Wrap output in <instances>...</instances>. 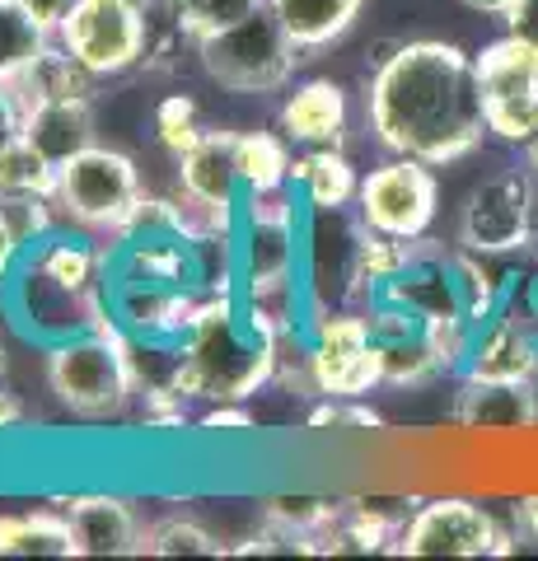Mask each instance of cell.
Here are the masks:
<instances>
[{"label":"cell","instance_id":"obj_1","mask_svg":"<svg viewBox=\"0 0 538 561\" xmlns=\"http://www.w3.org/2000/svg\"><path fill=\"white\" fill-rule=\"evenodd\" d=\"M366 117L389 154H412L436 169L473 154L488 136L473 57L440 38L398 43L389 57H375Z\"/></svg>","mask_w":538,"mask_h":561},{"label":"cell","instance_id":"obj_2","mask_svg":"<svg viewBox=\"0 0 538 561\" xmlns=\"http://www.w3.org/2000/svg\"><path fill=\"white\" fill-rule=\"evenodd\" d=\"M108 267V249H94L90 239L43 234L24 249L5 286L14 319L24 323L28 337L47 346L76 337V332H94L103 319H113Z\"/></svg>","mask_w":538,"mask_h":561},{"label":"cell","instance_id":"obj_3","mask_svg":"<svg viewBox=\"0 0 538 561\" xmlns=\"http://www.w3.org/2000/svg\"><path fill=\"white\" fill-rule=\"evenodd\" d=\"M282 365V342L267 337L230 290H216L197 305V319L179 346V360L169 370V383L183 398L202 402H244L267 379H276Z\"/></svg>","mask_w":538,"mask_h":561},{"label":"cell","instance_id":"obj_4","mask_svg":"<svg viewBox=\"0 0 538 561\" xmlns=\"http://www.w3.org/2000/svg\"><path fill=\"white\" fill-rule=\"evenodd\" d=\"M136 383L141 375L131 360V337L117 319H103L94 332H76L47 346V389L66 412L84 421L117 416L136 398Z\"/></svg>","mask_w":538,"mask_h":561},{"label":"cell","instance_id":"obj_5","mask_svg":"<svg viewBox=\"0 0 538 561\" xmlns=\"http://www.w3.org/2000/svg\"><path fill=\"white\" fill-rule=\"evenodd\" d=\"M202 70L220 90L230 94H272L295 76V66L305 61L300 43L286 33L272 5H257L239 24L211 33L197 43Z\"/></svg>","mask_w":538,"mask_h":561},{"label":"cell","instance_id":"obj_6","mask_svg":"<svg viewBox=\"0 0 538 561\" xmlns=\"http://www.w3.org/2000/svg\"><path fill=\"white\" fill-rule=\"evenodd\" d=\"M141 169L131 154L113 146H94L71 154L66 164H57V210L71 225L90 234H127V225L141 206Z\"/></svg>","mask_w":538,"mask_h":561},{"label":"cell","instance_id":"obj_7","mask_svg":"<svg viewBox=\"0 0 538 561\" xmlns=\"http://www.w3.org/2000/svg\"><path fill=\"white\" fill-rule=\"evenodd\" d=\"M488 131L511 146H538V47L519 33L488 43L473 57Z\"/></svg>","mask_w":538,"mask_h":561},{"label":"cell","instance_id":"obj_8","mask_svg":"<svg viewBox=\"0 0 538 561\" xmlns=\"http://www.w3.org/2000/svg\"><path fill=\"white\" fill-rule=\"evenodd\" d=\"M305 383L323 398H366L385 383V351L366 313H319L305 351Z\"/></svg>","mask_w":538,"mask_h":561},{"label":"cell","instance_id":"obj_9","mask_svg":"<svg viewBox=\"0 0 538 561\" xmlns=\"http://www.w3.org/2000/svg\"><path fill=\"white\" fill-rule=\"evenodd\" d=\"M57 43L90 70L108 80L146 61L150 47V14L127 0H76L57 28Z\"/></svg>","mask_w":538,"mask_h":561},{"label":"cell","instance_id":"obj_10","mask_svg":"<svg viewBox=\"0 0 538 561\" xmlns=\"http://www.w3.org/2000/svg\"><path fill=\"white\" fill-rule=\"evenodd\" d=\"M534 243V173L501 169L468 192L459 210V249L482 257H515Z\"/></svg>","mask_w":538,"mask_h":561},{"label":"cell","instance_id":"obj_11","mask_svg":"<svg viewBox=\"0 0 538 561\" xmlns=\"http://www.w3.org/2000/svg\"><path fill=\"white\" fill-rule=\"evenodd\" d=\"M356 210H360V225H370L379 234L426 239L431 220H436V210H440L436 164L412 160V154H393V160H385L360 179Z\"/></svg>","mask_w":538,"mask_h":561},{"label":"cell","instance_id":"obj_12","mask_svg":"<svg viewBox=\"0 0 538 561\" xmlns=\"http://www.w3.org/2000/svg\"><path fill=\"white\" fill-rule=\"evenodd\" d=\"M393 557H511L515 534L473 501H426L393 538Z\"/></svg>","mask_w":538,"mask_h":561},{"label":"cell","instance_id":"obj_13","mask_svg":"<svg viewBox=\"0 0 538 561\" xmlns=\"http://www.w3.org/2000/svg\"><path fill=\"white\" fill-rule=\"evenodd\" d=\"M197 295L193 290H169V286H123L113 280V319L123 323L131 342L146 346H183L187 328L197 319Z\"/></svg>","mask_w":538,"mask_h":561},{"label":"cell","instance_id":"obj_14","mask_svg":"<svg viewBox=\"0 0 538 561\" xmlns=\"http://www.w3.org/2000/svg\"><path fill=\"white\" fill-rule=\"evenodd\" d=\"M113 280L123 286H169L193 290L197 280V243L173 230H136L113 257Z\"/></svg>","mask_w":538,"mask_h":561},{"label":"cell","instance_id":"obj_15","mask_svg":"<svg viewBox=\"0 0 538 561\" xmlns=\"http://www.w3.org/2000/svg\"><path fill=\"white\" fill-rule=\"evenodd\" d=\"M455 426L463 431H534L538 379H463L455 393Z\"/></svg>","mask_w":538,"mask_h":561},{"label":"cell","instance_id":"obj_16","mask_svg":"<svg viewBox=\"0 0 538 561\" xmlns=\"http://www.w3.org/2000/svg\"><path fill=\"white\" fill-rule=\"evenodd\" d=\"M463 379H538V337L519 319V309H496L488 323L473 332Z\"/></svg>","mask_w":538,"mask_h":561},{"label":"cell","instance_id":"obj_17","mask_svg":"<svg viewBox=\"0 0 538 561\" xmlns=\"http://www.w3.org/2000/svg\"><path fill=\"white\" fill-rule=\"evenodd\" d=\"M239 187H244V173H239V131H206L179 160V192H187L202 206L234 216Z\"/></svg>","mask_w":538,"mask_h":561},{"label":"cell","instance_id":"obj_18","mask_svg":"<svg viewBox=\"0 0 538 561\" xmlns=\"http://www.w3.org/2000/svg\"><path fill=\"white\" fill-rule=\"evenodd\" d=\"M80 538V557H141V519L117 496H71L61 501Z\"/></svg>","mask_w":538,"mask_h":561},{"label":"cell","instance_id":"obj_19","mask_svg":"<svg viewBox=\"0 0 538 561\" xmlns=\"http://www.w3.org/2000/svg\"><path fill=\"white\" fill-rule=\"evenodd\" d=\"M33 146H38L51 164H66L71 154L90 150L99 131H94V99L90 94H66V99H43L24 108V127H20Z\"/></svg>","mask_w":538,"mask_h":561},{"label":"cell","instance_id":"obj_20","mask_svg":"<svg viewBox=\"0 0 538 561\" xmlns=\"http://www.w3.org/2000/svg\"><path fill=\"white\" fill-rule=\"evenodd\" d=\"M276 127L286 140L314 150V146H342L346 136V94L333 80H305L295 94H286Z\"/></svg>","mask_w":538,"mask_h":561},{"label":"cell","instance_id":"obj_21","mask_svg":"<svg viewBox=\"0 0 538 561\" xmlns=\"http://www.w3.org/2000/svg\"><path fill=\"white\" fill-rule=\"evenodd\" d=\"M290 179L300 187V197L309 202V210H319V216H337L342 206H352L360 197V179H356L352 160L342 154V146L305 150L300 160L290 164Z\"/></svg>","mask_w":538,"mask_h":561},{"label":"cell","instance_id":"obj_22","mask_svg":"<svg viewBox=\"0 0 538 561\" xmlns=\"http://www.w3.org/2000/svg\"><path fill=\"white\" fill-rule=\"evenodd\" d=\"M0 557H80L71 515L51 511H10L0 515Z\"/></svg>","mask_w":538,"mask_h":561},{"label":"cell","instance_id":"obj_23","mask_svg":"<svg viewBox=\"0 0 538 561\" xmlns=\"http://www.w3.org/2000/svg\"><path fill=\"white\" fill-rule=\"evenodd\" d=\"M276 10V20L286 24V33L300 51H319V47H333L346 28L360 20V5L366 0H267Z\"/></svg>","mask_w":538,"mask_h":561},{"label":"cell","instance_id":"obj_24","mask_svg":"<svg viewBox=\"0 0 538 561\" xmlns=\"http://www.w3.org/2000/svg\"><path fill=\"white\" fill-rule=\"evenodd\" d=\"M94 80L71 51H66L57 38H51V47L43 51L38 61H33L20 80H10V90L14 99H20V113L33 108V103H43V99H66V94H94Z\"/></svg>","mask_w":538,"mask_h":561},{"label":"cell","instance_id":"obj_25","mask_svg":"<svg viewBox=\"0 0 538 561\" xmlns=\"http://www.w3.org/2000/svg\"><path fill=\"white\" fill-rule=\"evenodd\" d=\"M10 197L57 202V164H51L24 131L0 146V202H10Z\"/></svg>","mask_w":538,"mask_h":561},{"label":"cell","instance_id":"obj_26","mask_svg":"<svg viewBox=\"0 0 538 561\" xmlns=\"http://www.w3.org/2000/svg\"><path fill=\"white\" fill-rule=\"evenodd\" d=\"M51 38H57V33L43 28L28 10H20L14 0H0V80L5 84L20 80L24 70L51 47Z\"/></svg>","mask_w":538,"mask_h":561},{"label":"cell","instance_id":"obj_27","mask_svg":"<svg viewBox=\"0 0 538 561\" xmlns=\"http://www.w3.org/2000/svg\"><path fill=\"white\" fill-rule=\"evenodd\" d=\"M290 146L282 131H244L239 136V173L249 192L286 187L290 183Z\"/></svg>","mask_w":538,"mask_h":561},{"label":"cell","instance_id":"obj_28","mask_svg":"<svg viewBox=\"0 0 538 561\" xmlns=\"http://www.w3.org/2000/svg\"><path fill=\"white\" fill-rule=\"evenodd\" d=\"M141 557H230V548H220V538L197 519L169 515L141 534Z\"/></svg>","mask_w":538,"mask_h":561},{"label":"cell","instance_id":"obj_29","mask_svg":"<svg viewBox=\"0 0 538 561\" xmlns=\"http://www.w3.org/2000/svg\"><path fill=\"white\" fill-rule=\"evenodd\" d=\"M257 5H267V0H164L169 20L183 28V38H211V33L239 24L244 14H253Z\"/></svg>","mask_w":538,"mask_h":561},{"label":"cell","instance_id":"obj_30","mask_svg":"<svg viewBox=\"0 0 538 561\" xmlns=\"http://www.w3.org/2000/svg\"><path fill=\"white\" fill-rule=\"evenodd\" d=\"M154 136H160V146L173 154V160H183V154L197 146V140L206 136V127H202V113H197L193 94L160 99V108H154Z\"/></svg>","mask_w":538,"mask_h":561},{"label":"cell","instance_id":"obj_31","mask_svg":"<svg viewBox=\"0 0 538 561\" xmlns=\"http://www.w3.org/2000/svg\"><path fill=\"white\" fill-rule=\"evenodd\" d=\"M183 393L173 383H160V389H146V426L150 431H183L187 426V408Z\"/></svg>","mask_w":538,"mask_h":561},{"label":"cell","instance_id":"obj_32","mask_svg":"<svg viewBox=\"0 0 538 561\" xmlns=\"http://www.w3.org/2000/svg\"><path fill=\"white\" fill-rule=\"evenodd\" d=\"M24 249H28V243L20 239V230H14V220L5 216V206H0V295H5V286H10L14 267H20Z\"/></svg>","mask_w":538,"mask_h":561},{"label":"cell","instance_id":"obj_33","mask_svg":"<svg viewBox=\"0 0 538 561\" xmlns=\"http://www.w3.org/2000/svg\"><path fill=\"white\" fill-rule=\"evenodd\" d=\"M197 426L211 431V435H220V431L230 435V431H253V416L239 408V402H211V412H202Z\"/></svg>","mask_w":538,"mask_h":561},{"label":"cell","instance_id":"obj_34","mask_svg":"<svg viewBox=\"0 0 538 561\" xmlns=\"http://www.w3.org/2000/svg\"><path fill=\"white\" fill-rule=\"evenodd\" d=\"M14 5L28 10V14H33V20H38L43 28L57 33V28H61V20H66V14H71L76 0H14Z\"/></svg>","mask_w":538,"mask_h":561},{"label":"cell","instance_id":"obj_35","mask_svg":"<svg viewBox=\"0 0 538 561\" xmlns=\"http://www.w3.org/2000/svg\"><path fill=\"white\" fill-rule=\"evenodd\" d=\"M20 127H24L20 99H14V90H10L5 80H0V146H5V140H14V136H20Z\"/></svg>","mask_w":538,"mask_h":561},{"label":"cell","instance_id":"obj_36","mask_svg":"<svg viewBox=\"0 0 538 561\" xmlns=\"http://www.w3.org/2000/svg\"><path fill=\"white\" fill-rule=\"evenodd\" d=\"M506 24H511V33H519V38H529L538 47V0H515Z\"/></svg>","mask_w":538,"mask_h":561},{"label":"cell","instance_id":"obj_37","mask_svg":"<svg viewBox=\"0 0 538 561\" xmlns=\"http://www.w3.org/2000/svg\"><path fill=\"white\" fill-rule=\"evenodd\" d=\"M511 524H515V538H525V542H534V548H538V496L515 501Z\"/></svg>","mask_w":538,"mask_h":561},{"label":"cell","instance_id":"obj_38","mask_svg":"<svg viewBox=\"0 0 538 561\" xmlns=\"http://www.w3.org/2000/svg\"><path fill=\"white\" fill-rule=\"evenodd\" d=\"M24 421V402L14 398L10 389H0V431H14Z\"/></svg>","mask_w":538,"mask_h":561},{"label":"cell","instance_id":"obj_39","mask_svg":"<svg viewBox=\"0 0 538 561\" xmlns=\"http://www.w3.org/2000/svg\"><path fill=\"white\" fill-rule=\"evenodd\" d=\"M519 319H525L534 328V337H538V276L529 280V290H525V309H519Z\"/></svg>","mask_w":538,"mask_h":561},{"label":"cell","instance_id":"obj_40","mask_svg":"<svg viewBox=\"0 0 538 561\" xmlns=\"http://www.w3.org/2000/svg\"><path fill=\"white\" fill-rule=\"evenodd\" d=\"M459 5H468V10H478V14H501V20H506V14H511V5H515V0H459Z\"/></svg>","mask_w":538,"mask_h":561},{"label":"cell","instance_id":"obj_41","mask_svg":"<svg viewBox=\"0 0 538 561\" xmlns=\"http://www.w3.org/2000/svg\"><path fill=\"white\" fill-rule=\"evenodd\" d=\"M127 5H136V10H146V14H150V10H160L164 0H127Z\"/></svg>","mask_w":538,"mask_h":561},{"label":"cell","instance_id":"obj_42","mask_svg":"<svg viewBox=\"0 0 538 561\" xmlns=\"http://www.w3.org/2000/svg\"><path fill=\"white\" fill-rule=\"evenodd\" d=\"M529 164H534V173H538V146H529Z\"/></svg>","mask_w":538,"mask_h":561},{"label":"cell","instance_id":"obj_43","mask_svg":"<svg viewBox=\"0 0 538 561\" xmlns=\"http://www.w3.org/2000/svg\"><path fill=\"white\" fill-rule=\"evenodd\" d=\"M0 375H5V346H0Z\"/></svg>","mask_w":538,"mask_h":561}]
</instances>
